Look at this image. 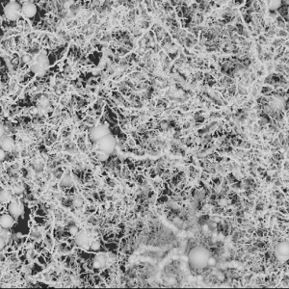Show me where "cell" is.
Masks as SVG:
<instances>
[{"label": "cell", "instance_id": "5bb4252c", "mask_svg": "<svg viewBox=\"0 0 289 289\" xmlns=\"http://www.w3.org/2000/svg\"><path fill=\"white\" fill-rule=\"evenodd\" d=\"M101 250V245H100V242L98 241V240H93L91 242V245H90V250L91 252L93 253H96Z\"/></svg>", "mask_w": 289, "mask_h": 289}, {"label": "cell", "instance_id": "4fadbf2b", "mask_svg": "<svg viewBox=\"0 0 289 289\" xmlns=\"http://www.w3.org/2000/svg\"><path fill=\"white\" fill-rule=\"evenodd\" d=\"M61 186L67 187V188H70V186H72V181H71V178L69 175H65L63 176V178L61 180Z\"/></svg>", "mask_w": 289, "mask_h": 289}, {"label": "cell", "instance_id": "44dd1931", "mask_svg": "<svg viewBox=\"0 0 289 289\" xmlns=\"http://www.w3.org/2000/svg\"><path fill=\"white\" fill-rule=\"evenodd\" d=\"M271 58H272V53H267V52L263 53V60H265V61H270Z\"/></svg>", "mask_w": 289, "mask_h": 289}, {"label": "cell", "instance_id": "8fae6325", "mask_svg": "<svg viewBox=\"0 0 289 289\" xmlns=\"http://www.w3.org/2000/svg\"><path fill=\"white\" fill-rule=\"evenodd\" d=\"M1 147H2V151H5V152H9L11 151L13 147H14V141L12 138H9V137H6L4 139H2L1 141Z\"/></svg>", "mask_w": 289, "mask_h": 289}, {"label": "cell", "instance_id": "30bf717a", "mask_svg": "<svg viewBox=\"0 0 289 289\" xmlns=\"http://www.w3.org/2000/svg\"><path fill=\"white\" fill-rule=\"evenodd\" d=\"M15 219L16 218L13 217L9 213L2 214L1 218H0V226H1V229H11L15 224Z\"/></svg>", "mask_w": 289, "mask_h": 289}, {"label": "cell", "instance_id": "2e32d148", "mask_svg": "<svg viewBox=\"0 0 289 289\" xmlns=\"http://www.w3.org/2000/svg\"><path fill=\"white\" fill-rule=\"evenodd\" d=\"M283 41H284V40L283 39H277L276 41H273V47H276V48H277V47H280V46H282V45H283Z\"/></svg>", "mask_w": 289, "mask_h": 289}, {"label": "cell", "instance_id": "ffe728a7", "mask_svg": "<svg viewBox=\"0 0 289 289\" xmlns=\"http://www.w3.org/2000/svg\"><path fill=\"white\" fill-rule=\"evenodd\" d=\"M272 91H273V90H272V88H270V87H263V88H262L261 93H262L263 94L268 95V94H269Z\"/></svg>", "mask_w": 289, "mask_h": 289}, {"label": "cell", "instance_id": "d6986e66", "mask_svg": "<svg viewBox=\"0 0 289 289\" xmlns=\"http://www.w3.org/2000/svg\"><path fill=\"white\" fill-rule=\"evenodd\" d=\"M276 35V30L274 29H271L268 33H265V38H274V36Z\"/></svg>", "mask_w": 289, "mask_h": 289}, {"label": "cell", "instance_id": "7c38bea8", "mask_svg": "<svg viewBox=\"0 0 289 289\" xmlns=\"http://www.w3.org/2000/svg\"><path fill=\"white\" fill-rule=\"evenodd\" d=\"M12 200V193L10 190H2L1 191V202L6 203Z\"/></svg>", "mask_w": 289, "mask_h": 289}, {"label": "cell", "instance_id": "52a82bcc", "mask_svg": "<svg viewBox=\"0 0 289 289\" xmlns=\"http://www.w3.org/2000/svg\"><path fill=\"white\" fill-rule=\"evenodd\" d=\"M91 242L92 241L91 238L89 237V235L84 231L78 232L75 235V237H74V243H75L78 248L82 250H90Z\"/></svg>", "mask_w": 289, "mask_h": 289}, {"label": "cell", "instance_id": "5b68a950", "mask_svg": "<svg viewBox=\"0 0 289 289\" xmlns=\"http://www.w3.org/2000/svg\"><path fill=\"white\" fill-rule=\"evenodd\" d=\"M108 135V130L105 125L100 124L91 128L89 131V139L92 143H96L102 137Z\"/></svg>", "mask_w": 289, "mask_h": 289}, {"label": "cell", "instance_id": "7402d4cb", "mask_svg": "<svg viewBox=\"0 0 289 289\" xmlns=\"http://www.w3.org/2000/svg\"><path fill=\"white\" fill-rule=\"evenodd\" d=\"M269 15H270L271 17H274V18H276L277 17V11L275 9H270L269 10Z\"/></svg>", "mask_w": 289, "mask_h": 289}, {"label": "cell", "instance_id": "9c48e42d", "mask_svg": "<svg viewBox=\"0 0 289 289\" xmlns=\"http://www.w3.org/2000/svg\"><path fill=\"white\" fill-rule=\"evenodd\" d=\"M276 258L282 261H286L288 258V245L287 242H282L276 247Z\"/></svg>", "mask_w": 289, "mask_h": 289}, {"label": "cell", "instance_id": "e0dca14e", "mask_svg": "<svg viewBox=\"0 0 289 289\" xmlns=\"http://www.w3.org/2000/svg\"><path fill=\"white\" fill-rule=\"evenodd\" d=\"M242 17H243V19L245 20V23H247V24L252 23V21H253V16H249V15H247V14H242Z\"/></svg>", "mask_w": 289, "mask_h": 289}, {"label": "cell", "instance_id": "277c9868", "mask_svg": "<svg viewBox=\"0 0 289 289\" xmlns=\"http://www.w3.org/2000/svg\"><path fill=\"white\" fill-rule=\"evenodd\" d=\"M8 213L11 214L13 217L17 218L23 213V205L21 201L17 198H12L7 206Z\"/></svg>", "mask_w": 289, "mask_h": 289}, {"label": "cell", "instance_id": "3957f363", "mask_svg": "<svg viewBox=\"0 0 289 289\" xmlns=\"http://www.w3.org/2000/svg\"><path fill=\"white\" fill-rule=\"evenodd\" d=\"M96 144H98V147L99 148L100 152L110 154L114 152L116 142H115L114 137L112 135L108 134V135L102 137L101 139H99V140L96 142Z\"/></svg>", "mask_w": 289, "mask_h": 289}, {"label": "cell", "instance_id": "ac0fdd59", "mask_svg": "<svg viewBox=\"0 0 289 289\" xmlns=\"http://www.w3.org/2000/svg\"><path fill=\"white\" fill-rule=\"evenodd\" d=\"M277 35H279L280 37H282V39H286L288 37V33L283 29H281L279 31V33H277Z\"/></svg>", "mask_w": 289, "mask_h": 289}, {"label": "cell", "instance_id": "603a6c76", "mask_svg": "<svg viewBox=\"0 0 289 289\" xmlns=\"http://www.w3.org/2000/svg\"><path fill=\"white\" fill-rule=\"evenodd\" d=\"M259 41H260V45H261V44L266 45L267 41H267V39H266L264 36H259Z\"/></svg>", "mask_w": 289, "mask_h": 289}, {"label": "cell", "instance_id": "9a60e30c", "mask_svg": "<svg viewBox=\"0 0 289 289\" xmlns=\"http://www.w3.org/2000/svg\"><path fill=\"white\" fill-rule=\"evenodd\" d=\"M276 20H277V27H280V28H284V26H285V22H284V20L282 19V17H276Z\"/></svg>", "mask_w": 289, "mask_h": 289}, {"label": "cell", "instance_id": "6da1fadb", "mask_svg": "<svg viewBox=\"0 0 289 289\" xmlns=\"http://www.w3.org/2000/svg\"><path fill=\"white\" fill-rule=\"evenodd\" d=\"M211 256L210 252L203 246H196L188 253V263L190 268L197 272H201L208 268V260Z\"/></svg>", "mask_w": 289, "mask_h": 289}, {"label": "cell", "instance_id": "7a4b0ae2", "mask_svg": "<svg viewBox=\"0 0 289 289\" xmlns=\"http://www.w3.org/2000/svg\"><path fill=\"white\" fill-rule=\"evenodd\" d=\"M22 3L18 1H9L4 6V15L7 19L11 21H16L20 17Z\"/></svg>", "mask_w": 289, "mask_h": 289}, {"label": "cell", "instance_id": "8992f818", "mask_svg": "<svg viewBox=\"0 0 289 289\" xmlns=\"http://www.w3.org/2000/svg\"><path fill=\"white\" fill-rule=\"evenodd\" d=\"M106 264H107V255L102 253H96L92 258V261L90 262L92 269H94L96 272L103 270L105 268Z\"/></svg>", "mask_w": 289, "mask_h": 289}, {"label": "cell", "instance_id": "ba28073f", "mask_svg": "<svg viewBox=\"0 0 289 289\" xmlns=\"http://www.w3.org/2000/svg\"><path fill=\"white\" fill-rule=\"evenodd\" d=\"M21 14H23L27 17H33L37 14V6L32 1H23Z\"/></svg>", "mask_w": 289, "mask_h": 289}, {"label": "cell", "instance_id": "cb8c5ba5", "mask_svg": "<svg viewBox=\"0 0 289 289\" xmlns=\"http://www.w3.org/2000/svg\"><path fill=\"white\" fill-rule=\"evenodd\" d=\"M284 167H285L284 169H285V170L287 171V170H288V162H287V161L285 162V164H284Z\"/></svg>", "mask_w": 289, "mask_h": 289}]
</instances>
